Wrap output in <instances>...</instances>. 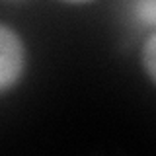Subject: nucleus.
Returning <instances> with one entry per match:
<instances>
[{"label":"nucleus","mask_w":156,"mask_h":156,"mask_svg":"<svg viewBox=\"0 0 156 156\" xmlns=\"http://www.w3.org/2000/svg\"><path fill=\"white\" fill-rule=\"evenodd\" d=\"M29 47L22 31L0 20V96H6L26 80Z\"/></svg>","instance_id":"nucleus-1"},{"label":"nucleus","mask_w":156,"mask_h":156,"mask_svg":"<svg viewBox=\"0 0 156 156\" xmlns=\"http://www.w3.org/2000/svg\"><path fill=\"white\" fill-rule=\"evenodd\" d=\"M139 62L148 84L156 86V29L144 33L143 41H140Z\"/></svg>","instance_id":"nucleus-3"},{"label":"nucleus","mask_w":156,"mask_h":156,"mask_svg":"<svg viewBox=\"0 0 156 156\" xmlns=\"http://www.w3.org/2000/svg\"><path fill=\"white\" fill-rule=\"evenodd\" d=\"M57 2L65 4V6H72V8H84V6H92V4L100 2V0H57Z\"/></svg>","instance_id":"nucleus-4"},{"label":"nucleus","mask_w":156,"mask_h":156,"mask_svg":"<svg viewBox=\"0 0 156 156\" xmlns=\"http://www.w3.org/2000/svg\"><path fill=\"white\" fill-rule=\"evenodd\" d=\"M129 20L144 33L156 29V0H131Z\"/></svg>","instance_id":"nucleus-2"},{"label":"nucleus","mask_w":156,"mask_h":156,"mask_svg":"<svg viewBox=\"0 0 156 156\" xmlns=\"http://www.w3.org/2000/svg\"><path fill=\"white\" fill-rule=\"evenodd\" d=\"M2 4H10V6H18V4H26L27 0H0Z\"/></svg>","instance_id":"nucleus-5"}]
</instances>
